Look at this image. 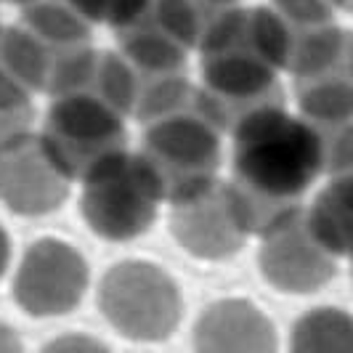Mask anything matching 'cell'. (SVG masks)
Returning <instances> with one entry per match:
<instances>
[{"label":"cell","mask_w":353,"mask_h":353,"mask_svg":"<svg viewBox=\"0 0 353 353\" xmlns=\"http://www.w3.org/2000/svg\"><path fill=\"white\" fill-rule=\"evenodd\" d=\"M143 152V162L159 183V192L173 196H194L202 192L218 159L215 141L189 120H170L154 128Z\"/></svg>","instance_id":"3957f363"},{"label":"cell","mask_w":353,"mask_h":353,"mask_svg":"<svg viewBox=\"0 0 353 353\" xmlns=\"http://www.w3.org/2000/svg\"><path fill=\"white\" fill-rule=\"evenodd\" d=\"M120 120L93 99H64L48 114L46 149L70 176H90L106 159L120 154Z\"/></svg>","instance_id":"7a4b0ae2"},{"label":"cell","mask_w":353,"mask_h":353,"mask_svg":"<svg viewBox=\"0 0 353 353\" xmlns=\"http://www.w3.org/2000/svg\"><path fill=\"white\" fill-rule=\"evenodd\" d=\"M311 226L321 248L353 255V176L332 181L319 194Z\"/></svg>","instance_id":"277c9868"},{"label":"cell","mask_w":353,"mask_h":353,"mask_svg":"<svg viewBox=\"0 0 353 353\" xmlns=\"http://www.w3.org/2000/svg\"><path fill=\"white\" fill-rule=\"evenodd\" d=\"M83 14L112 24H128L141 14L146 0H72Z\"/></svg>","instance_id":"8992f818"},{"label":"cell","mask_w":353,"mask_h":353,"mask_svg":"<svg viewBox=\"0 0 353 353\" xmlns=\"http://www.w3.org/2000/svg\"><path fill=\"white\" fill-rule=\"evenodd\" d=\"M30 123V104L19 93L8 77H0V143L14 141V136L21 133V128Z\"/></svg>","instance_id":"5b68a950"},{"label":"cell","mask_w":353,"mask_h":353,"mask_svg":"<svg viewBox=\"0 0 353 353\" xmlns=\"http://www.w3.org/2000/svg\"><path fill=\"white\" fill-rule=\"evenodd\" d=\"M327 162L314 125L279 106H258L234 125L229 202L242 226H274L287 218Z\"/></svg>","instance_id":"6da1fadb"}]
</instances>
